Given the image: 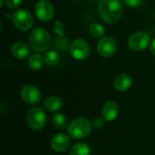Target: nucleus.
Listing matches in <instances>:
<instances>
[{
    "instance_id": "nucleus-18",
    "label": "nucleus",
    "mask_w": 155,
    "mask_h": 155,
    "mask_svg": "<svg viewBox=\"0 0 155 155\" xmlns=\"http://www.w3.org/2000/svg\"><path fill=\"white\" fill-rule=\"evenodd\" d=\"M45 63L49 66H55L60 61V55L55 50H50L45 54Z\"/></svg>"
},
{
    "instance_id": "nucleus-26",
    "label": "nucleus",
    "mask_w": 155,
    "mask_h": 155,
    "mask_svg": "<svg viewBox=\"0 0 155 155\" xmlns=\"http://www.w3.org/2000/svg\"><path fill=\"white\" fill-rule=\"evenodd\" d=\"M150 50H151V53L153 54V55L155 56V38L150 44Z\"/></svg>"
},
{
    "instance_id": "nucleus-17",
    "label": "nucleus",
    "mask_w": 155,
    "mask_h": 155,
    "mask_svg": "<svg viewBox=\"0 0 155 155\" xmlns=\"http://www.w3.org/2000/svg\"><path fill=\"white\" fill-rule=\"evenodd\" d=\"M69 155H90V147L84 143H77L72 146Z\"/></svg>"
},
{
    "instance_id": "nucleus-24",
    "label": "nucleus",
    "mask_w": 155,
    "mask_h": 155,
    "mask_svg": "<svg viewBox=\"0 0 155 155\" xmlns=\"http://www.w3.org/2000/svg\"><path fill=\"white\" fill-rule=\"evenodd\" d=\"M67 42H68L67 39L66 40H64V39L56 40V42H55V47L64 52V50H66V48H67Z\"/></svg>"
},
{
    "instance_id": "nucleus-5",
    "label": "nucleus",
    "mask_w": 155,
    "mask_h": 155,
    "mask_svg": "<svg viewBox=\"0 0 155 155\" xmlns=\"http://www.w3.org/2000/svg\"><path fill=\"white\" fill-rule=\"evenodd\" d=\"M26 124L34 131L41 130L46 124V115L41 107H33L28 110L26 114Z\"/></svg>"
},
{
    "instance_id": "nucleus-13",
    "label": "nucleus",
    "mask_w": 155,
    "mask_h": 155,
    "mask_svg": "<svg viewBox=\"0 0 155 155\" xmlns=\"http://www.w3.org/2000/svg\"><path fill=\"white\" fill-rule=\"evenodd\" d=\"M133 84V80L127 74H120L114 80V86L119 92L127 91Z\"/></svg>"
},
{
    "instance_id": "nucleus-20",
    "label": "nucleus",
    "mask_w": 155,
    "mask_h": 155,
    "mask_svg": "<svg viewBox=\"0 0 155 155\" xmlns=\"http://www.w3.org/2000/svg\"><path fill=\"white\" fill-rule=\"evenodd\" d=\"M88 31H89V34L94 38H102L105 33L104 27L99 23L91 24L88 28Z\"/></svg>"
},
{
    "instance_id": "nucleus-12",
    "label": "nucleus",
    "mask_w": 155,
    "mask_h": 155,
    "mask_svg": "<svg viewBox=\"0 0 155 155\" xmlns=\"http://www.w3.org/2000/svg\"><path fill=\"white\" fill-rule=\"evenodd\" d=\"M118 105L114 101H107L102 107L103 118L107 122H113L118 115Z\"/></svg>"
},
{
    "instance_id": "nucleus-21",
    "label": "nucleus",
    "mask_w": 155,
    "mask_h": 155,
    "mask_svg": "<svg viewBox=\"0 0 155 155\" xmlns=\"http://www.w3.org/2000/svg\"><path fill=\"white\" fill-rule=\"evenodd\" d=\"M53 29H54V34H56L58 36L63 37L64 35V25H63V23L61 21H59V20L55 21L54 24Z\"/></svg>"
},
{
    "instance_id": "nucleus-4",
    "label": "nucleus",
    "mask_w": 155,
    "mask_h": 155,
    "mask_svg": "<svg viewBox=\"0 0 155 155\" xmlns=\"http://www.w3.org/2000/svg\"><path fill=\"white\" fill-rule=\"evenodd\" d=\"M11 19L13 21L14 25L19 30V31H28L32 28L34 25V18L33 15L29 11L26 9H17L16 11L12 14Z\"/></svg>"
},
{
    "instance_id": "nucleus-15",
    "label": "nucleus",
    "mask_w": 155,
    "mask_h": 155,
    "mask_svg": "<svg viewBox=\"0 0 155 155\" xmlns=\"http://www.w3.org/2000/svg\"><path fill=\"white\" fill-rule=\"evenodd\" d=\"M63 101L58 96H49L44 101V108L48 112H56L61 109Z\"/></svg>"
},
{
    "instance_id": "nucleus-3",
    "label": "nucleus",
    "mask_w": 155,
    "mask_h": 155,
    "mask_svg": "<svg viewBox=\"0 0 155 155\" xmlns=\"http://www.w3.org/2000/svg\"><path fill=\"white\" fill-rule=\"evenodd\" d=\"M92 128L93 125L88 119L78 117L71 121L67 127V132L74 139H83L91 134Z\"/></svg>"
},
{
    "instance_id": "nucleus-16",
    "label": "nucleus",
    "mask_w": 155,
    "mask_h": 155,
    "mask_svg": "<svg viewBox=\"0 0 155 155\" xmlns=\"http://www.w3.org/2000/svg\"><path fill=\"white\" fill-rule=\"evenodd\" d=\"M45 58L40 54V53H35L31 54L28 58L27 64L29 67L33 70H39L42 68Z\"/></svg>"
},
{
    "instance_id": "nucleus-22",
    "label": "nucleus",
    "mask_w": 155,
    "mask_h": 155,
    "mask_svg": "<svg viewBox=\"0 0 155 155\" xmlns=\"http://www.w3.org/2000/svg\"><path fill=\"white\" fill-rule=\"evenodd\" d=\"M123 1L128 7L131 8H138L144 2V0H123Z\"/></svg>"
},
{
    "instance_id": "nucleus-10",
    "label": "nucleus",
    "mask_w": 155,
    "mask_h": 155,
    "mask_svg": "<svg viewBox=\"0 0 155 155\" xmlns=\"http://www.w3.org/2000/svg\"><path fill=\"white\" fill-rule=\"evenodd\" d=\"M22 100L28 104H36L41 100V93L39 89L33 84H25L20 91Z\"/></svg>"
},
{
    "instance_id": "nucleus-25",
    "label": "nucleus",
    "mask_w": 155,
    "mask_h": 155,
    "mask_svg": "<svg viewBox=\"0 0 155 155\" xmlns=\"http://www.w3.org/2000/svg\"><path fill=\"white\" fill-rule=\"evenodd\" d=\"M104 118H101V117H97L94 120L93 122V126L95 128V129H101L103 128L104 124Z\"/></svg>"
},
{
    "instance_id": "nucleus-1",
    "label": "nucleus",
    "mask_w": 155,
    "mask_h": 155,
    "mask_svg": "<svg viewBox=\"0 0 155 155\" xmlns=\"http://www.w3.org/2000/svg\"><path fill=\"white\" fill-rule=\"evenodd\" d=\"M97 12L104 23L114 25L122 17L123 2L122 0H100L97 5Z\"/></svg>"
},
{
    "instance_id": "nucleus-23",
    "label": "nucleus",
    "mask_w": 155,
    "mask_h": 155,
    "mask_svg": "<svg viewBox=\"0 0 155 155\" xmlns=\"http://www.w3.org/2000/svg\"><path fill=\"white\" fill-rule=\"evenodd\" d=\"M21 1L22 0H5V3L9 9H15L20 5Z\"/></svg>"
},
{
    "instance_id": "nucleus-27",
    "label": "nucleus",
    "mask_w": 155,
    "mask_h": 155,
    "mask_svg": "<svg viewBox=\"0 0 155 155\" xmlns=\"http://www.w3.org/2000/svg\"><path fill=\"white\" fill-rule=\"evenodd\" d=\"M72 1H78V0H72Z\"/></svg>"
},
{
    "instance_id": "nucleus-9",
    "label": "nucleus",
    "mask_w": 155,
    "mask_h": 155,
    "mask_svg": "<svg viewBox=\"0 0 155 155\" xmlns=\"http://www.w3.org/2000/svg\"><path fill=\"white\" fill-rule=\"evenodd\" d=\"M35 13L39 20L42 22H48L54 15V8L48 0H40L35 6Z\"/></svg>"
},
{
    "instance_id": "nucleus-14",
    "label": "nucleus",
    "mask_w": 155,
    "mask_h": 155,
    "mask_svg": "<svg viewBox=\"0 0 155 155\" xmlns=\"http://www.w3.org/2000/svg\"><path fill=\"white\" fill-rule=\"evenodd\" d=\"M29 47L24 42H16L11 47V54L12 55L18 59L23 60L29 55Z\"/></svg>"
},
{
    "instance_id": "nucleus-8",
    "label": "nucleus",
    "mask_w": 155,
    "mask_h": 155,
    "mask_svg": "<svg viewBox=\"0 0 155 155\" xmlns=\"http://www.w3.org/2000/svg\"><path fill=\"white\" fill-rule=\"evenodd\" d=\"M117 51V43L111 36L102 37L97 44L98 54L104 58H109L113 56Z\"/></svg>"
},
{
    "instance_id": "nucleus-6",
    "label": "nucleus",
    "mask_w": 155,
    "mask_h": 155,
    "mask_svg": "<svg viewBox=\"0 0 155 155\" xmlns=\"http://www.w3.org/2000/svg\"><path fill=\"white\" fill-rule=\"evenodd\" d=\"M69 52L75 60L84 61L90 54V47L87 42L84 39H75L71 43L69 46Z\"/></svg>"
},
{
    "instance_id": "nucleus-19",
    "label": "nucleus",
    "mask_w": 155,
    "mask_h": 155,
    "mask_svg": "<svg viewBox=\"0 0 155 155\" xmlns=\"http://www.w3.org/2000/svg\"><path fill=\"white\" fill-rule=\"evenodd\" d=\"M66 117L62 114H54L52 117V124L55 129L64 130L66 127Z\"/></svg>"
},
{
    "instance_id": "nucleus-7",
    "label": "nucleus",
    "mask_w": 155,
    "mask_h": 155,
    "mask_svg": "<svg viewBox=\"0 0 155 155\" xmlns=\"http://www.w3.org/2000/svg\"><path fill=\"white\" fill-rule=\"evenodd\" d=\"M151 43L150 35L145 32H136L128 39V46L134 52H140L144 50Z\"/></svg>"
},
{
    "instance_id": "nucleus-2",
    "label": "nucleus",
    "mask_w": 155,
    "mask_h": 155,
    "mask_svg": "<svg viewBox=\"0 0 155 155\" xmlns=\"http://www.w3.org/2000/svg\"><path fill=\"white\" fill-rule=\"evenodd\" d=\"M29 45L35 53L47 52L51 46V36L47 31L41 27L34 29L29 36Z\"/></svg>"
},
{
    "instance_id": "nucleus-11",
    "label": "nucleus",
    "mask_w": 155,
    "mask_h": 155,
    "mask_svg": "<svg viewBox=\"0 0 155 155\" xmlns=\"http://www.w3.org/2000/svg\"><path fill=\"white\" fill-rule=\"evenodd\" d=\"M51 146L54 151L57 153H64L70 146V138L64 134H57L52 138Z\"/></svg>"
}]
</instances>
